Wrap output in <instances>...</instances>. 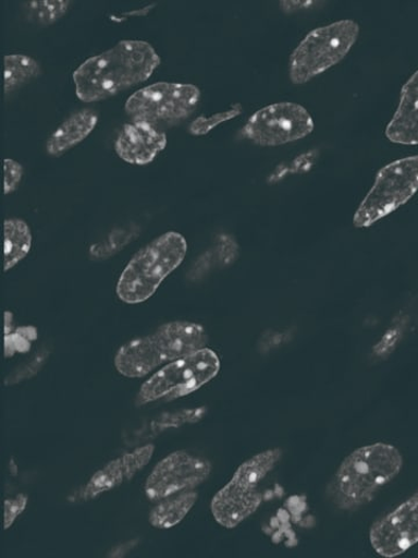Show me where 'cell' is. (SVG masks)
Wrapping results in <instances>:
<instances>
[{
	"label": "cell",
	"mask_w": 418,
	"mask_h": 558,
	"mask_svg": "<svg viewBox=\"0 0 418 558\" xmlns=\"http://www.w3.org/2000/svg\"><path fill=\"white\" fill-rule=\"evenodd\" d=\"M142 232L139 226L130 223L118 227L90 247V257L95 260H107L124 251Z\"/></svg>",
	"instance_id": "obj_23"
},
{
	"label": "cell",
	"mask_w": 418,
	"mask_h": 558,
	"mask_svg": "<svg viewBox=\"0 0 418 558\" xmlns=\"http://www.w3.org/2000/svg\"><path fill=\"white\" fill-rule=\"evenodd\" d=\"M385 134L393 144L418 145V70L403 86L396 111Z\"/></svg>",
	"instance_id": "obj_15"
},
{
	"label": "cell",
	"mask_w": 418,
	"mask_h": 558,
	"mask_svg": "<svg viewBox=\"0 0 418 558\" xmlns=\"http://www.w3.org/2000/svg\"><path fill=\"white\" fill-rule=\"evenodd\" d=\"M201 99L197 85L159 82L143 87L128 97L125 111L134 121L159 128L164 122H181L196 112Z\"/></svg>",
	"instance_id": "obj_8"
},
{
	"label": "cell",
	"mask_w": 418,
	"mask_h": 558,
	"mask_svg": "<svg viewBox=\"0 0 418 558\" xmlns=\"http://www.w3.org/2000/svg\"><path fill=\"white\" fill-rule=\"evenodd\" d=\"M155 446L145 444L104 464L79 488L74 500L86 502L97 499L132 481L149 464Z\"/></svg>",
	"instance_id": "obj_12"
},
{
	"label": "cell",
	"mask_w": 418,
	"mask_h": 558,
	"mask_svg": "<svg viewBox=\"0 0 418 558\" xmlns=\"http://www.w3.org/2000/svg\"><path fill=\"white\" fill-rule=\"evenodd\" d=\"M283 459V450L268 449L243 462L229 483L211 501V512L220 526L234 530L254 515L263 502L259 486Z\"/></svg>",
	"instance_id": "obj_4"
},
{
	"label": "cell",
	"mask_w": 418,
	"mask_h": 558,
	"mask_svg": "<svg viewBox=\"0 0 418 558\" xmlns=\"http://www.w3.org/2000/svg\"><path fill=\"white\" fill-rule=\"evenodd\" d=\"M98 119V113L89 108L70 114L48 137L47 153L50 156L59 157L74 149L94 132Z\"/></svg>",
	"instance_id": "obj_17"
},
{
	"label": "cell",
	"mask_w": 418,
	"mask_h": 558,
	"mask_svg": "<svg viewBox=\"0 0 418 558\" xmlns=\"http://www.w3.org/2000/svg\"><path fill=\"white\" fill-rule=\"evenodd\" d=\"M4 172H5V183H4V192L5 195L12 194L17 187H20L23 178H24V168L23 166L12 159H7L4 161Z\"/></svg>",
	"instance_id": "obj_28"
},
{
	"label": "cell",
	"mask_w": 418,
	"mask_h": 558,
	"mask_svg": "<svg viewBox=\"0 0 418 558\" xmlns=\"http://www.w3.org/2000/svg\"><path fill=\"white\" fill-rule=\"evenodd\" d=\"M47 357V351H41L38 355H35L29 362L20 366L8 377L7 386H14V384L22 383L37 375L46 363Z\"/></svg>",
	"instance_id": "obj_26"
},
{
	"label": "cell",
	"mask_w": 418,
	"mask_h": 558,
	"mask_svg": "<svg viewBox=\"0 0 418 558\" xmlns=\"http://www.w3.org/2000/svg\"><path fill=\"white\" fill-rule=\"evenodd\" d=\"M27 504L28 497L24 494L5 500V530L12 527L16 519L25 512Z\"/></svg>",
	"instance_id": "obj_29"
},
{
	"label": "cell",
	"mask_w": 418,
	"mask_h": 558,
	"mask_svg": "<svg viewBox=\"0 0 418 558\" xmlns=\"http://www.w3.org/2000/svg\"><path fill=\"white\" fill-rule=\"evenodd\" d=\"M212 473L208 460L185 450L173 451L157 463L151 470L145 485L146 497L152 501L197 490Z\"/></svg>",
	"instance_id": "obj_10"
},
{
	"label": "cell",
	"mask_w": 418,
	"mask_h": 558,
	"mask_svg": "<svg viewBox=\"0 0 418 558\" xmlns=\"http://www.w3.org/2000/svg\"><path fill=\"white\" fill-rule=\"evenodd\" d=\"M164 364L151 336L137 338L122 345L114 359L116 372L132 379L152 375Z\"/></svg>",
	"instance_id": "obj_16"
},
{
	"label": "cell",
	"mask_w": 418,
	"mask_h": 558,
	"mask_svg": "<svg viewBox=\"0 0 418 558\" xmlns=\"http://www.w3.org/2000/svg\"><path fill=\"white\" fill-rule=\"evenodd\" d=\"M5 62V94L11 95L41 74L40 63L25 54H9Z\"/></svg>",
	"instance_id": "obj_22"
},
{
	"label": "cell",
	"mask_w": 418,
	"mask_h": 558,
	"mask_svg": "<svg viewBox=\"0 0 418 558\" xmlns=\"http://www.w3.org/2000/svg\"><path fill=\"white\" fill-rule=\"evenodd\" d=\"M72 5L69 0H34L23 5V14L30 24L49 26L59 22Z\"/></svg>",
	"instance_id": "obj_24"
},
{
	"label": "cell",
	"mask_w": 418,
	"mask_h": 558,
	"mask_svg": "<svg viewBox=\"0 0 418 558\" xmlns=\"http://www.w3.org/2000/svg\"><path fill=\"white\" fill-rule=\"evenodd\" d=\"M4 227V269L9 271L29 254L33 236L28 223L23 219H7Z\"/></svg>",
	"instance_id": "obj_20"
},
{
	"label": "cell",
	"mask_w": 418,
	"mask_h": 558,
	"mask_svg": "<svg viewBox=\"0 0 418 558\" xmlns=\"http://www.w3.org/2000/svg\"><path fill=\"white\" fill-rule=\"evenodd\" d=\"M207 413L206 408L184 409L176 412H169L157 415L144 426L132 434L131 445L149 444L157 436L169 429L180 428L186 425L196 424L202 421Z\"/></svg>",
	"instance_id": "obj_18"
},
{
	"label": "cell",
	"mask_w": 418,
	"mask_h": 558,
	"mask_svg": "<svg viewBox=\"0 0 418 558\" xmlns=\"http://www.w3.org/2000/svg\"><path fill=\"white\" fill-rule=\"evenodd\" d=\"M221 368L220 359L212 349L165 363L139 388L136 405L156 401H172L192 395L213 380Z\"/></svg>",
	"instance_id": "obj_6"
},
{
	"label": "cell",
	"mask_w": 418,
	"mask_h": 558,
	"mask_svg": "<svg viewBox=\"0 0 418 558\" xmlns=\"http://www.w3.org/2000/svg\"><path fill=\"white\" fill-rule=\"evenodd\" d=\"M360 34L353 20H343L310 31L288 62L292 83L302 85L339 64L352 51Z\"/></svg>",
	"instance_id": "obj_5"
},
{
	"label": "cell",
	"mask_w": 418,
	"mask_h": 558,
	"mask_svg": "<svg viewBox=\"0 0 418 558\" xmlns=\"http://www.w3.org/2000/svg\"><path fill=\"white\" fill-rule=\"evenodd\" d=\"M403 468V453L395 446H362L342 461L330 483V499L342 511H356L373 501Z\"/></svg>",
	"instance_id": "obj_2"
},
{
	"label": "cell",
	"mask_w": 418,
	"mask_h": 558,
	"mask_svg": "<svg viewBox=\"0 0 418 558\" xmlns=\"http://www.w3.org/2000/svg\"><path fill=\"white\" fill-rule=\"evenodd\" d=\"M238 256V244L231 235L221 236L216 246L204 253L190 268L189 276L194 279L206 275L217 267L234 264Z\"/></svg>",
	"instance_id": "obj_21"
},
{
	"label": "cell",
	"mask_w": 418,
	"mask_h": 558,
	"mask_svg": "<svg viewBox=\"0 0 418 558\" xmlns=\"http://www.w3.org/2000/svg\"><path fill=\"white\" fill-rule=\"evenodd\" d=\"M161 64L159 52L143 40H121L85 60L73 74L77 97L97 102L148 81Z\"/></svg>",
	"instance_id": "obj_1"
},
{
	"label": "cell",
	"mask_w": 418,
	"mask_h": 558,
	"mask_svg": "<svg viewBox=\"0 0 418 558\" xmlns=\"http://www.w3.org/2000/svg\"><path fill=\"white\" fill-rule=\"evenodd\" d=\"M198 498L197 490H189L156 501L149 513L150 525L157 530L176 527L195 508Z\"/></svg>",
	"instance_id": "obj_19"
},
{
	"label": "cell",
	"mask_w": 418,
	"mask_h": 558,
	"mask_svg": "<svg viewBox=\"0 0 418 558\" xmlns=\"http://www.w3.org/2000/svg\"><path fill=\"white\" fill-rule=\"evenodd\" d=\"M187 248L186 239L174 231L150 241L121 272L116 284L118 299L128 305L147 302L164 279L182 266Z\"/></svg>",
	"instance_id": "obj_3"
},
{
	"label": "cell",
	"mask_w": 418,
	"mask_h": 558,
	"mask_svg": "<svg viewBox=\"0 0 418 558\" xmlns=\"http://www.w3.org/2000/svg\"><path fill=\"white\" fill-rule=\"evenodd\" d=\"M418 191V155L407 156L381 168L374 184L360 203L354 223L371 227L407 204Z\"/></svg>",
	"instance_id": "obj_7"
},
{
	"label": "cell",
	"mask_w": 418,
	"mask_h": 558,
	"mask_svg": "<svg viewBox=\"0 0 418 558\" xmlns=\"http://www.w3.org/2000/svg\"><path fill=\"white\" fill-rule=\"evenodd\" d=\"M151 338L165 363L195 354L207 348V335L200 324L171 322L157 328Z\"/></svg>",
	"instance_id": "obj_14"
},
{
	"label": "cell",
	"mask_w": 418,
	"mask_h": 558,
	"mask_svg": "<svg viewBox=\"0 0 418 558\" xmlns=\"http://www.w3.org/2000/svg\"><path fill=\"white\" fill-rule=\"evenodd\" d=\"M370 544L382 557L394 558L418 544V492L396 509L377 520L370 530Z\"/></svg>",
	"instance_id": "obj_11"
},
{
	"label": "cell",
	"mask_w": 418,
	"mask_h": 558,
	"mask_svg": "<svg viewBox=\"0 0 418 558\" xmlns=\"http://www.w3.org/2000/svg\"><path fill=\"white\" fill-rule=\"evenodd\" d=\"M242 112V105L235 104L232 108H230L226 111L216 113L213 116L205 117L200 116L194 121L190 122L188 126V132L192 135H206L209 132L213 131L219 125L223 124L225 121H230L237 116H239Z\"/></svg>",
	"instance_id": "obj_25"
},
{
	"label": "cell",
	"mask_w": 418,
	"mask_h": 558,
	"mask_svg": "<svg viewBox=\"0 0 418 558\" xmlns=\"http://www.w3.org/2000/svg\"><path fill=\"white\" fill-rule=\"evenodd\" d=\"M167 144L165 132L148 122L133 120L119 132L114 148L122 161L147 166L165 149Z\"/></svg>",
	"instance_id": "obj_13"
},
{
	"label": "cell",
	"mask_w": 418,
	"mask_h": 558,
	"mask_svg": "<svg viewBox=\"0 0 418 558\" xmlns=\"http://www.w3.org/2000/svg\"><path fill=\"white\" fill-rule=\"evenodd\" d=\"M316 129L310 113L298 102L281 101L256 111L243 134L260 147H279L307 137Z\"/></svg>",
	"instance_id": "obj_9"
},
{
	"label": "cell",
	"mask_w": 418,
	"mask_h": 558,
	"mask_svg": "<svg viewBox=\"0 0 418 558\" xmlns=\"http://www.w3.org/2000/svg\"><path fill=\"white\" fill-rule=\"evenodd\" d=\"M405 326L397 324L390 328L374 347V354L379 357L389 355L394 351L401 338L404 336Z\"/></svg>",
	"instance_id": "obj_27"
}]
</instances>
